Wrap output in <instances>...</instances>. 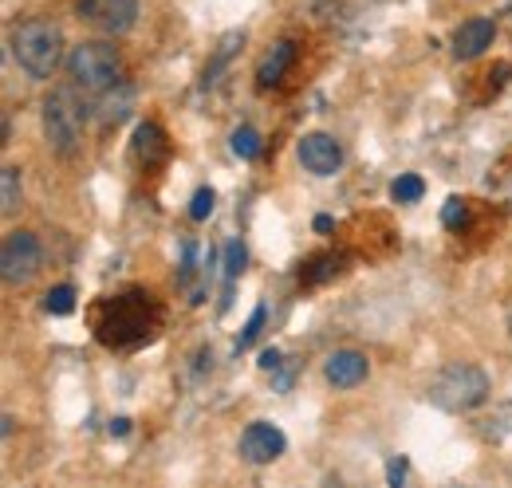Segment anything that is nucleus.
Instances as JSON below:
<instances>
[{"instance_id": "nucleus-10", "label": "nucleus", "mask_w": 512, "mask_h": 488, "mask_svg": "<svg viewBox=\"0 0 512 488\" xmlns=\"http://www.w3.org/2000/svg\"><path fill=\"white\" fill-rule=\"evenodd\" d=\"M130 111H134V87H130L127 79H119L115 87H107L103 95H95V119L103 122V126L127 122Z\"/></svg>"}, {"instance_id": "nucleus-13", "label": "nucleus", "mask_w": 512, "mask_h": 488, "mask_svg": "<svg viewBox=\"0 0 512 488\" xmlns=\"http://www.w3.org/2000/svg\"><path fill=\"white\" fill-rule=\"evenodd\" d=\"M134 20H138V0H111L107 12L99 16V28L107 36H127L134 28Z\"/></svg>"}, {"instance_id": "nucleus-26", "label": "nucleus", "mask_w": 512, "mask_h": 488, "mask_svg": "<svg viewBox=\"0 0 512 488\" xmlns=\"http://www.w3.org/2000/svg\"><path fill=\"white\" fill-rule=\"evenodd\" d=\"M406 469H410V465H406V457H394V461H390V465H386V485H402V481H406Z\"/></svg>"}, {"instance_id": "nucleus-25", "label": "nucleus", "mask_w": 512, "mask_h": 488, "mask_svg": "<svg viewBox=\"0 0 512 488\" xmlns=\"http://www.w3.org/2000/svg\"><path fill=\"white\" fill-rule=\"evenodd\" d=\"M107 4L111 0H75V12H79V20H95L99 24V16L107 12Z\"/></svg>"}, {"instance_id": "nucleus-29", "label": "nucleus", "mask_w": 512, "mask_h": 488, "mask_svg": "<svg viewBox=\"0 0 512 488\" xmlns=\"http://www.w3.org/2000/svg\"><path fill=\"white\" fill-rule=\"evenodd\" d=\"M335 229V221L331 217H316V233H331Z\"/></svg>"}, {"instance_id": "nucleus-4", "label": "nucleus", "mask_w": 512, "mask_h": 488, "mask_svg": "<svg viewBox=\"0 0 512 488\" xmlns=\"http://www.w3.org/2000/svg\"><path fill=\"white\" fill-rule=\"evenodd\" d=\"M67 75H71V83L83 91V95H103L107 87H115L119 79H123V56H119V48L115 44H107V40H83V44H75L71 52H67Z\"/></svg>"}, {"instance_id": "nucleus-5", "label": "nucleus", "mask_w": 512, "mask_h": 488, "mask_svg": "<svg viewBox=\"0 0 512 488\" xmlns=\"http://www.w3.org/2000/svg\"><path fill=\"white\" fill-rule=\"evenodd\" d=\"M40 260H44V252H40L36 233L12 229V233L4 237V248H0V276H4V284H8V288L32 284L36 272H40Z\"/></svg>"}, {"instance_id": "nucleus-22", "label": "nucleus", "mask_w": 512, "mask_h": 488, "mask_svg": "<svg viewBox=\"0 0 512 488\" xmlns=\"http://www.w3.org/2000/svg\"><path fill=\"white\" fill-rule=\"evenodd\" d=\"M465 221H469V205H465L461 197H449L446 209H442V225L457 233V229H465Z\"/></svg>"}, {"instance_id": "nucleus-17", "label": "nucleus", "mask_w": 512, "mask_h": 488, "mask_svg": "<svg viewBox=\"0 0 512 488\" xmlns=\"http://www.w3.org/2000/svg\"><path fill=\"white\" fill-rule=\"evenodd\" d=\"M241 40H245L241 32H229V36L217 44V56H213V63L205 67V87H213V83H217V75L225 71V63L233 60V52H237V44H241Z\"/></svg>"}, {"instance_id": "nucleus-24", "label": "nucleus", "mask_w": 512, "mask_h": 488, "mask_svg": "<svg viewBox=\"0 0 512 488\" xmlns=\"http://www.w3.org/2000/svg\"><path fill=\"white\" fill-rule=\"evenodd\" d=\"M331 276H335V256H320L304 280H308V284H323V280H331Z\"/></svg>"}, {"instance_id": "nucleus-27", "label": "nucleus", "mask_w": 512, "mask_h": 488, "mask_svg": "<svg viewBox=\"0 0 512 488\" xmlns=\"http://www.w3.org/2000/svg\"><path fill=\"white\" fill-rule=\"evenodd\" d=\"M256 366H260L264 374H276V370L284 366V359H280V351H276V347H268V351H260V359H256Z\"/></svg>"}, {"instance_id": "nucleus-2", "label": "nucleus", "mask_w": 512, "mask_h": 488, "mask_svg": "<svg viewBox=\"0 0 512 488\" xmlns=\"http://www.w3.org/2000/svg\"><path fill=\"white\" fill-rule=\"evenodd\" d=\"M40 122H44V138L52 154L75 158L83 146V126H87V103L79 99V87H56L40 107Z\"/></svg>"}, {"instance_id": "nucleus-30", "label": "nucleus", "mask_w": 512, "mask_h": 488, "mask_svg": "<svg viewBox=\"0 0 512 488\" xmlns=\"http://www.w3.org/2000/svg\"><path fill=\"white\" fill-rule=\"evenodd\" d=\"M509 335H512V315H509Z\"/></svg>"}, {"instance_id": "nucleus-11", "label": "nucleus", "mask_w": 512, "mask_h": 488, "mask_svg": "<svg viewBox=\"0 0 512 488\" xmlns=\"http://www.w3.org/2000/svg\"><path fill=\"white\" fill-rule=\"evenodd\" d=\"M130 150H134V158L142 162V166H158L166 154H170V142H166V130L158 126V122H138V130H134V142H130Z\"/></svg>"}, {"instance_id": "nucleus-21", "label": "nucleus", "mask_w": 512, "mask_h": 488, "mask_svg": "<svg viewBox=\"0 0 512 488\" xmlns=\"http://www.w3.org/2000/svg\"><path fill=\"white\" fill-rule=\"evenodd\" d=\"M213 205H217V193H213L209 185H201V189L190 197V217H193V221H209Z\"/></svg>"}, {"instance_id": "nucleus-20", "label": "nucleus", "mask_w": 512, "mask_h": 488, "mask_svg": "<svg viewBox=\"0 0 512 488\" xmlns=\"http://www.w3.org/2000/svg\"><path fill=\"white\" fill-rule=\"evenodd\" d=\"M233 154L245 158V162H253L256 154H260V134H256L253 126H237L233 130Z\"/></svg>"}, {"instance_id": "nucleus-6", "label": "nucleus", "mask_w": 512, "mask_h": 488, "mask_svg": "<svg viewBox=\"0 0 512 488\" xmlns=\"http://www.w3.org/2000/svg\"><path fill=\"white\" fill-rule=\"evenodd\" d=\"M296 158H300V166H304L308 174H316V178H335V174L343 170V146H339L331 134H323V130H312V134L300 138Z\"/></svg>"}, {"instance_id": "nucleus-12", "label": "nucleus", "mask_w": 512, "mask_h": 488, "mask_svg": "<svg viewBox=\"0 0 512 488\" xmlns=\"http://www.w3.org/2000/svg\"><path fill=\"white\" fill-rule=\"evenodd\" d=\"M292 60H296V40H280V44L264 56V63L256 67V87H260V91L280 87V79H284V71L292 67Z\"/></svg>"}, {"instance_id": "nucleus-19", "label": "nucleus", "mask_w": 512, "mask_h": 488, "mask_svg": "<svg viewBox=\"0 0 512 488\" xmlns=\"http://www.w3.org/2000/svg\"><path fill=\"white\" fill-rule=\"evenodd\" d=\"M422 193H426V182H422L418 174H402L398 182L390 185V197H394L398 205H414V201H422Z\"/></svg>"}, {"instance_id": "nucleus-15", "label": "nucleus", "mask_w": 512, "mask_h": 488, "mask_svg": "<svg viewBox=\"0 0 512 488\" xmlns=\"http://www.w3.org/2000/svg\"><path fill=\"white\" fill-rule=\"evenodd\" d=\"M115 327H119V331H130L134 339L150 335V323H146V315H130L127 300H115V304H111V323H103V339H107Z\"/></svg>"}, {"instance_id": "nucleus-1", "label": "nucleus", "mask_w": 512, "mask_h": 488, "mask_svg": "<svg viewBox=\"0 0 512 488\" xmlns=\"http://www.w3.org/2000/svg\"><path fill=\"white\" fill-rule=\"evenodd\" d=\"M12 60L20 63V71L28 79H52L56 67L64 63V32L56 20L32 16L24 24L12 28Z\"/></svg>"}, {"instance_id": "nucleus-3", "label": "nucleus", "mask_w": 512, "mask_h": 488, "mask_svg": "<svg viewBox=\"0 0 512 488\" xmlns=\"http://www.w3.org/2000/svg\"><path fill=\"white\" fill-rule=\"evenodd\" d=\"M489 394H493V382L477 363H449L430 382V402L446 414H469L485 406Z\"/></svg>"}, {"instance_id": "nucleus-18", "label": "nucleus", "mask_w": 512, "mask_h": 488, "mask_svg": "<svg viewBox=\"0 0 512 488\" xmlns=\"http://www.w3.org/2000/svg\"><path fill=\"white\" fill-rule=\"evenodd\" d=\"M44 311L48 315H71L75 311V288L71 284H56L44 292Z\"/></svg>"}, {"instance_id": "nucleus-8", "label": "nucleus", "mask_w": 512, "mask_h": 488, "mask_svg": "<svg viewBox=\"0 0 512 488\" xmlns=\"http://www.w3.org/2000/svg\"><path fill=\"white\" fill-rule=\"evenodd\" d=\"M367 374H371V359H367L363 351H355V347H343V351H335V355L323 363V378H327L335 390H355V386L367 382Z\"/></svg>"}, {"instance_id": "nucleus-28", "label": "nucleus", "mask_w": 512, "mask_h": 488, "mask_svg": "<svg viewBox=\"0 0 512 488\" xmlns=\"http://www.w3.org/2000/svg\"><path fill=\"white\" fill-rule=\"evenodd\" d=\"M111 433H115V437H127V433H130V418H115V422H111Z\"/></svg>"}, {"instance_id": "nucleus-23", "label": "nucleus", "mask_w": 512, "mask_h": 488, "mask_svg": "<svg viewBox=\"0 0 512 488\" xmlns=\"http://www.w3.org/2000/svg\"><path fill=\"white\" fill-rule=\"evenodd\" d=\"M264 319H268V307H264V304H256L253 319H249V323H245V331L237 335V351H245V347H253V343H256V335H260V327H264Z\"/></svg>"}, {"instance_id": "nucleus-9", "label": "nucleus", "mask_w": 512, "mask_h": 488, "mask_svg": "<svg viewBox=\"0 0 512 488\" xmlns=\"http://www.w3.org/2000/svg\"><path fill=\"white\" fill-rule=\"evenodd\" d=\"M497 36V20L493 16H473L453 32V56L457 60H477L485 56V48H493Z\"/></svg>"}, {"instance_id": "nucleus-7", "label": "nucleus", "mask_w": 512, "mask_h": 488, "mask_svg": "<svg viewBox=\"0 0 512 488\" xmlns=\"http://www.w3.org/2000/svg\"><path fill=\"white\" fill-rule=\"evenodd\" d=\"M241 457L249 461V465H272L284 449H288V437H284V429L272 426V422H249L245 433H241Z\"/></svg>"}, {"instance_id": "nucleus-14", "label": "nucleus", "mask_w": 512, "mask_h": 488, "mask_svg": "<svg viewBox=\"0 0 512 488\" xmlns=\"http://www.w3.org/2000/svg\"><path fill=\"white\" fill-rule=\"evenodd\" d=\"M245 264H249V248H245L241 241L225 244V260H221V276H225V300H221V311H229V300H233V284H237V276L245 272Z\"/></svg>"}, {"instance_id": "nucleus-16", "label": "nucleus", "mask_w": 512, "mask_h": 488, "mask_svg": "<svg viewBox=\"0 0 512 488\" xmlns=\"http://www.w3.org/2000/svg\"><path fill=\"white\" fill-rule=\"evenodd\" d=\"M24 205V182H20V166H4L0 170V213L12 217Z\"/></svg>"}]
</instances>
